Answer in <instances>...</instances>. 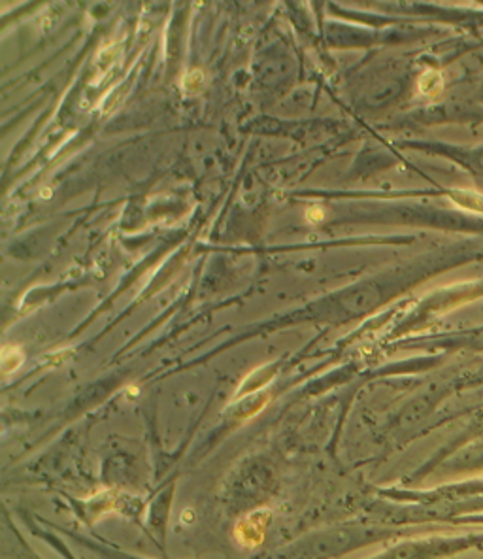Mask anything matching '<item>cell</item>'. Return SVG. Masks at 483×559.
<instances>
[{
  "label": "cell",
  "instance_id": "3",
  "mask_svg": "<svg viewBox=\"0 0 483 559\" xmlns=\"http://www.w3.org/2000/svg\"><path fill=\"white\" fill-rule=\"evenodd\" d=\"M306 218H308V221H312V223H317V221H321V219H323V210H321V208H312V210H308V214H306Z\"/></svg>",
  "mask_w": 483,
  "mask_h": 559
},
{
  "label": "cell",
  "instance_id": "1",
  "mask_svg": "<svg viewBox=\"0 0 483 559\" xmlns=\"http://www.w3.org/2000/svg\"><path fill=\"white\" fill-rule=\"evenodd\" d=\"M270 518L268 510L251 512L244 521H240L236 527V537L244 546H257L265 537V527Z\"/></svg>",
  "mask_w": 483,
  "mask_h": 559
},
{
  "label": "cell",
  "instance_id": "2",
  "mask_svg": "<svg viewBox=\"0 0 483 559\" xmlns=\"http://www.w3.org/2000/svg\"><path fill=\"white\" fill-rule=\"evenodd\" d=\"M2 369H4V372H10V370H15L21 367V363H23V353H21L17 348H13V350H6L4 351V357H2Z\"/></svg>",
  "mask_w": 483,
  "mask_h": 559
}]
</instances>
